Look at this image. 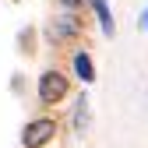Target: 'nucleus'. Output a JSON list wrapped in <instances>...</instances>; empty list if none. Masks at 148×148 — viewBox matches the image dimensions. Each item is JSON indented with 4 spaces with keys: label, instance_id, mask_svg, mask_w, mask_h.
Returning <instances> with one entry per match:
<instances>
[{
    "label": "nucleus",
    "instance_id": "f257e3e1",
    "mask_svg": "<svg viewBox=\"0 0 148 148\" xmlns=\"http://www.w3.org/2000/svg\"><path fill=\"white\" fill-rule=\"evenodd\" d=\"M53 134H57V123H53L49 116H39V120L25 123V131H21V145H25V148H42V145H49Z\"/></svg>",
    "mask_w": 148,
    "mask_h": 148
},
{
    "label": "nucleus",
    "instance_id": "f03ea898",
    "mask_svg": "<svg viewBox=\"0 0 148 148\" xmlns=\"http://www.w3.org/2000/svg\"><path fill=\"white\" fill-rule=\"evenodd\" d=\"M64 95H67V78H64L60 71H46L42 78H39V102L57 106Z\"/></svg>",
    "mask_w": 148,
    "mask_h": 148
},
{
    "label": "nucleus",
    "instance_id": "7ed1b4c3",
    "mask_svg": "<svg viewBox=\"0 0 148 148\" xmlns=\"http://www.w3.org/2000/svg\"><path fill=\"white\" fill-rule=\"evenodd\" d=\"M78 32H81V21H78V18H74V14H60V18H53V25H49V39L53 42H67Z\"/></svg>",
    "mask_w": 148,
    "mask_h": 148
},
{
    "label": "nucleus",
    "instance_id": "20e7f679",
    "mask_svg": "<svg viewBox=\"0 0 148 148\" xmlns=\"http://www.w3.org/2000/svg\"><path fill=\"white\" fill-rule=\"evenodd\" d=\"M88 4H92V11H95L102 32H106V35H113V32H116V25H113V11H109V4H106V0H88Z\"/></svg>",
    "mask_w": 148,
    "mask_h": 148
},
{
    "label": "nucleus",
    "instance_id": "39448f33",
    "mask_svg": "<svg viewBox=\"0 0 148 148\" xmlns=\"http://www.w3.org/2000/svg\"><path fill=\"white\" fill-rule=\"evenodd\" d=\"M74 74H78L81 81H95V67H92V57L81 49V53H74Z\"/></svg>",
    "mask_w": 148,
    "mask_h": 148
},
{
    "label": "nucleus",
    "instance_id": "423d86ee",
    "mask_svg": "<svg viewBox=\"0 0 148 148\" xmlns=\"http://www.w3.org/2000/svg\"><path fill=\"white\" fill-rule=\"evenodd\" d=\"M74 127L85 131L88 127V99H78V109H74Z\"/></svg>",
    "mask_w": 148,
    "mask_h": 148
},
{
    "label": "nucleus",
    "instance_id": "0eeeda50",
    "mask_svg": "<svg viewBox=\"0 0 148 148\" xmlns=\"http://www.w3.org/2000/svg\"><path fill=\"white\" fill-rule=\"evenodd\" d=\"M60 4H64L67 11H74V7H81V0H60Z\"/></svg>",
    "mask_w": 148,
    "mask_h": 148
},
{
    "label": "nucleus",
    "instance_id": "6e6552de",
    "mask_svg": "<svg viewBox=\"0 0 148 148\" xmlns=\"http://www.w3.org/2000/svg\"><path fill=\"white\" fill-rule=\"evenodd\" d=\"M145 28H148V11H145Z\"/></svg>",
    "mask_w": 148,
    "mask_h": 148
}]
</instances>
